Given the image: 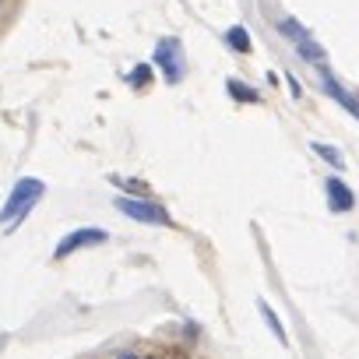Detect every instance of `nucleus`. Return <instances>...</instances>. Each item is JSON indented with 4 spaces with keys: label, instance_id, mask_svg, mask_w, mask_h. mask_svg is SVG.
<instances>
[{
    "label": "nucleus",
    "instance_id": "f03ea898",
    "mask_svg": "<svg viewBox=\"0 0 359 359\" xmlns=\"http://www.w3.org/2000/svg\"><path fill=\"white\" fill-rule=\"evenodd\" d=\"M116 212L120 215H127L130 222H144V226H172V219H169V212L162 208V205H155V201H148V198H116Z\"/></svg>",
    "mask_w": 359,
    "mask_h": 359
},
{
    "label": "nucleus",
    "instance_id": "0eeeda50",
    "mask_svg": "<svg viewBox=\"0 0 359 359\" xmlns=\"http://www.w3.org/2000/svg\"><path fill=\"white\" fill-rule=\"evenodd\" d=\"M317 71H320V81H324V88H327V95H331V99H334V102H338L341 109H348V113H352V116L359 120V102L345 95V88H341V85H338V81H334V78H331V74L324 71V64H320Z\"/></svg>",
    "mask_w": 359,
    "mask_h": 359
},
{
    "label": "nucleus",
    "instance_id": "2eb2a0df",
    "mask_svg": "<svg viewBox=\"0 0 359 359\" xmlns=\"http://www.w3.org/2000/svg\"><path fill=\"white\" fill-rule=\"evenodd\" d=\"M4 4H8V0H0V8H4Z\"/></svg>",
    "mask_w": 359,
    "mask_h": 359
},
{
    "label": "nucleus",
    "instance_id": "423d86ee",
    "mask_svg": "<svg viewBox=\"0 0 359 359\" xmlns=\"http://www.w3.org/2000/svg\"><path fill=\"white\" fill-rule=\"evenodd\" d=\"M324 191H327V205H331V212H338V215H345V212L355 205V194L341 184L338 176H327V187H324Z\"/></svg>",
    "mask_w": 359,
    "mask_h": 359
},
{
    "label": "nucleus",
    "instance_id": "6e6552de",
    "mask_svg": "<svg viewBox=\"0 0 359 359\" xmlns=\"http://www.w3.org/2000/svg\"><path fill=\"white\" fill-rule=\"evenodd\" d=\"M257 310H261V317H264V324L271 327V334L278 338V345H289V331L282 327V320H278V313L264 303V299H257Z\"/></svg>",
    "mask_w": 359,
    "mask_h": 359
},
{
    "label": "nucleus",
    "instance_id": "39448f33",
    "mask_svg": "<svg viewBox=\"0 0 359 359\" xmlns=\"http://www.w3.org/2000/svg\"><path fill=\"white\" fill-rule=\"evenodd\" d=\"M155 64L162 67V74H165V81L169 85H176L180 81V74H184V60H180V43L176 39H162L158 46H155Z\"/></svg>",
    "mask_w": 359,
    "mask_h": 359
},
{
    "label": "nucleus",
    "instance_id": "9d476101",
    "mask_svg": "<svg viewBox=\"0 0 359 359\" xmlns=\"http://www.w3.org/2000/svg\"><path fill=\"white\" fill-rule=\"evenodd\" d=\"M226 88H229V95H233V99H243V102H261V95H257L250 85L236 81V78H229V81H226Z\"/></svg>",
    "mask_w": 359,
    "mask_h": 359
},
{
    "label": "nucleus",
    "instance_id": "ddd939ff",
    "mask_svg": "<svg viewBox=\"0 0 359 359\" xmlns=\"http://www.w3.org/2000/svg\"><path fill=\"white\" fill-rule=\"evenodd\" d=\"M148 78H151V74H148V67H137V71L130 74V81H134L137 88H144V85H148Z\"/></svg>",
    "mask_w": 359,
    "mask_h": 359
},
{
    "label": "nucleus",
    "instance_id": "4468645a",
    "mask_svg": "<svg viewBox=\"0 0 359 359\" xmlns=\"http://www.w3.org/2000/svg\"><path fill=\"white\" fill-rule=\"evenodd\" d=\"M116 359H137V355H134V352H120Z\"/></svg>",
    "mask_w": 359,
    "mask_h": 359
},
{
    "label": "nucleus",
    "instance_id": "20e7f679",
    "mask_svg": "<svg viewBox=\"0 0 359 359\" xmlns=\"http://www.w3.org/2000/svg\"><path fill=\"white\" fill-rule=\"evenodd\" d=\"M106 240H109V233H106L102 226H85V229H74V233H67V236L57 243L53 261H64V257H71V254H78V250L99 247V243H106Z\"/></svg>",
    "mask_w": 359,
    "mask_h": 359
},
{
    "label": "nucleus",
    "instance_id": "7ed1b4c3",
    "mask_svg": "<svg viewBox=\"0 0 359 359\" xmlns=\"http://www.w3.org/2000/svg\"><path fill=\"white\" fill-rule=\"evenodd\" d=\"M278 32H282V36H285V39L296 46V53H299L306 64H313V67H320V64H324V50H320V46L310 39V32H306L296 18H278Z\"/></svg>",
    "mask_w": 359,
    "mask_h": 359
},
{
    "label": "nucleus",
    "instance_id": "1a4fd4ad",
    "mask_svg": "<svg viewBox=\"0 0 359 359\" xmlns=\"http://www.w3.org/2000/svg\"><path fill=\"white\" fill-rule=\"evenodd\" d=\"M226 43H229L236 53H250V32H247L243 25H233V29L226 32Z\"/></svg>",
    "mask_w": 359,
    "mask_h": 359
},
{
    "label": "nucleus",
    "instance_id": "f8f14e48",
    "mask_svg": "<svg viewBox=\"0 0 359 359\" xmlns=\"http://www.w3.org/2000/svg\"><path fill=\"white\" fill-rule=\"evenodd\" d=\"M113 184L127 191V198H144V184L141 180H123V176H113Z\"/></svg>",
    "mask_w": 359,
    "mask_h": 359
},
{
    "label": "nucleus",
    "instance_id": "9b49d317",
    "mask_svg": "<svg viewBox=\"0 0 359 359\" xmlns=\"http://www.w3.org/2000/svg\"><path fill=\"white\" fill-rule=\"evenodd\" d=\"M310 148H313V151H317V155H320L324 162H331L334 169H341V165H345V158H341V151H334L331 144H324V141H313Z\"/></svg>",
    "mask_w": 359,
    "mask_h": 359
},
{
    "label": "nucleus",
    "instance_id": "f257e3e1",
    "mask_svg": "<svg viewBox=\"0 0 359 359\" xmlns=\"http://www.w3.org/2000/svg\"><path fill=\"white\" fill-rule=\"evenodd\" d=\"M46 194V184L43 180H36V176H25V180H18L15 184V191L8 194V201H4V208H0V226H11L22 212H32L36 208V201Z\"/></svg>",
    "mask_w": 359,
    "mask_h": 359
}]
</instances>
